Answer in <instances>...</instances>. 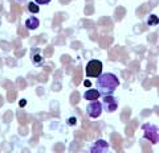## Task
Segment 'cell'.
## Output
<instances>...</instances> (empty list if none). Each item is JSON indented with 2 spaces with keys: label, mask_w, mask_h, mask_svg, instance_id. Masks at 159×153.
Segmentation results:
<instances>
[{
  "label": "cell",
  "mask_w": 159,
  "mask_h": 153,
  "mask_svg": "<svg viewBox=\"0 0 159 153\" xmlns=\"http://www.w3.org/2000/svg\"><path fill=\"white\" fill-rule=\"evenodd\" d=\"M96 86L102 96L103 95H113L114 91L117 90V87L119 86V79L111 73H105V74H101V75L97 78Z\"/></svg>",
  "instance_id": "obj_1"
},
{
  "label": "cell",
  "mask_w": 159,
  "mask_h": 153,
  "mask_svg": "<svg viewBox=\"0 0 159 153\" xmlns=\"http://www.w3.org/2000/svg\"><path fill=\"white\" fill-rule=\"evenodd\" d=\"M142 131H143V137L146 140H148L151 144H158L159 142V128L150 123H145L142 125Z\"/></svg>",
  "instance_id": "obj_2"
},
{
  "label": "cell",
  "mask_w": 159,
  "mask_h": 153,
  "mask_svg": "<svg viewBox=\"0 0 159 153\" xmlns=\"http://www.w3.org/2000/svg\"><path fill=\"white\" fill-rule=\"evenodd\" d=\"M102 69H103V65L99 60H90L86 63L85 73L89 78H98L102 74Z\"/></svg>",
  "instance_id": "obj_3"
},
{
  "label": "cell",
  "mask_w": 159,
  "mask_h": 153,
  "mask_svg": "<svg viewBox=\"0 0 159 153\" xmlns=\"http://www.w3.org/2000/svg\"><path fill=\"white\" fill-rule=\"evenodd\" d=\"M102 110H103L102 103L98 100H90V103L86 106V113L92 119H97L98 116H101Z\"/></svg>",
  "instance_id": "obj_4"
},
{
  "label": "cell",
  "mask_w": 159,
  "mask_h": 153,
  "mask_svg": "<svg viewBox=\"0 0 159 153\" xmlns=\"http://www.w3.org/2000/svg\"><path fill=\"white\" fill-rule=\"evenodd\" d=\"M102 107L107 112H114L118 108V99L113 95H103L102 96Z\"/></svg>",
  "instance_id": "obj_5"
},
{
  "label": "cell",
  "mask_w": 159,
  "mask_h": 153,
  "mask_svg": "<svg viewBox=\"0 0 159 153\" xmlns=\"http://www.w3.org/2000/svg\"><path fill=\"white\" fill-rule=\"evenodd\" d=\"M106 152H109V142L102 139L94 141L93 145L90 147V153H106Z\"/></svg>",
  "instance_id": "obj_6"
},
{
  "label": "cell",
  "mask_w": 159,
  "mask_h": 153,
  "mask_svg": "<svg viewBox=\"0 0 159 153\" xmlns=\"http://www.w3.org/2000/svg\"><path fill=\"white\" fill-rule=\"evenodd\" d=\"M101 96V94H99V91L97 90V88H89V90L84 94V99L86 100H98V98Z\"/></svg>",
  "instance_id": "obj_7"
},
{
  "label": "cell",
  "mask_w": 159,
  "mask_h": 153,
  "mask_svg": "<svg viewBox=\"0 0 159 153\" xmlns=\"http://www.w3.org/2000/svg\"><path fill=\"white\" fill-rule=\"evenodd\" d=\"M39 27H40V20L37 17L31 16L25 20V28L29 29V31H34V29H37Z\"/></svg>",
  "instance_id": "obj_8"
},
{
  "label": "cell",
  "mask_w": 159,
  "mask_h": 153,
  "mask_svg": "<svg viewBox=\"0 0 159 153\" xmlns=\"http://www.w3.org/2000/svg\"><path fill=\"white\" fill-rule=\"evenodd\" d=\"M147 25L148 27H154V25H159V17L157 15H150L147 19Z\"/></svg>",
  "instance_id": "obj_9"
},
{
  "label": "cell",
  "mask_w": 159,
  "mask_h": 153,
  "mask_svg": "<svg viewBox=\"0 0 159 153\" xmlns=\"http://www.w3.org/2000/svg\"><path fill=\"white\" fill-rule=\"evenodd\" d=\"M28 11L31 13H39L40 12V6L37 3H34V2L28 3Z\"/></svg>",
  "instance_id": "obj_10"
},
{
  "label": "cell",
  "mask_w": 159,
  "mask_h": 153,
  "mask_svg": "<svg viewBox=\"0 0 159 153\" xmlns=\"http://www.w3.org/2000/svg\"><path fill=\"white\" fill-rule=\"evenodd\" d=\"M32 62H33V65H36V66H41L43 65V58L37 54V57L34 56V54H32Z\"/></svg>",
  "instance_id": "obj_11"
},
{
  "label": "cell",
  "mask_w": 159,
  "mask_h": 153,
  "mask_svg": "<svg viewBox=\"0 0 159 153\" xmlns=\"http://www.w3.org/2000/svg\"><path fill=\"white\" fill-rule=\"evenodd\" d=\"M52 0H34V3H37L39 6H45V4H49Z\"/></svg>",
  "instance_id": "obj_12"
},
{
  "label": "cell",
  "mask_w": 159,
  "mask_h": 153,
  "mask_svg": "<svg viewBox=\"0 0 159 153\" xmlns=\"http://www.w3.org/2000/svg\"><path fill=\"white\" fill-rule=\"evenodd\" d=\"M76 121H77V120H76V117H72V119H69V120H68L69 124H73V125L76 124Z\"/></svg>",
  "instance_id": "obj_13"
},
{
  "label": "cell",
  "mask_w": 159,
  "mask_h": 153,
  "mask_svg": "<svg viewBox=\"0 0 159 153\" xmlns=\"http://www.w3.org/2000/svg\"><path fill=\"white\" fill-rule=\"evenodd\" d=\"M19 104H20V107H24V106L27 104V100H25V99H21V100H20Z\"/></svg>",
  "instance_id": "obj_14"
},
{
  "label": "cell",
  "mask_w": 159,
  "mask_h": 153,
  "mask_svg": "<svg viewBox=\"0 0 159 153\" xmlns=\"http://www.w3.org/2000/svg\"><path fill=\"white\" fill-rule=\"evenodd\" d=\"M84 85H85L86 87H90L92 86V82L90 81H85V82H84Z\"/></svg>",
  "instance_id": "obj_15"
},
{
  "label": "cell",
  "mask_w": 159,
  "mask_h": 153,
  "mask_svg": "<svg viewBox=\"0 0 159 153\" xmlns=\"http://www.w3.org/2000/svg\"><path fill=\"white\" fill-rule=\"evenodd\" d=\"M19 2H23V0H19Z\"/></svg>",
  "instance_id": "obj_16"
}]
</instances>
